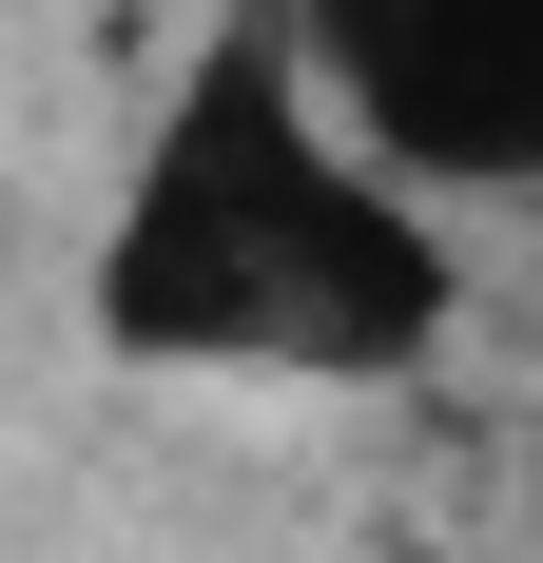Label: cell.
Wrapping results in <instances>:
<instances>
[{
  "label": "cell",
  "mask_w": 543,
  "mask_h": 563,
  "mask_svg": "<svg viewBox=\"0 0 543 563\" xmlns=\"http://www.w3.org/2000/svg\"><path fill=\"white\" fill-rule=\"evenodd\" d=\"M446 331H466L446 195H408L311 98L272 0L175 40L156 117L78 233V350L136 389H408Z\"/></svg>",
  "instance_id": "cell-1"
},
{
  "label": "cell",
  "mask_w": 543,
  "mask_h": 563,
  "mask_svg": "<svg viewBox=\"0 0 543 563\" xmlns=\"http://www.w3.org/2000/svg\"><path fill=\"white\" fill-rule=\"evenodd\" d=\"M311 98L408 195H524L543 175V0H272Z\"/></svg>",
  "instance_id": "cell-2"
}]
</instances>
